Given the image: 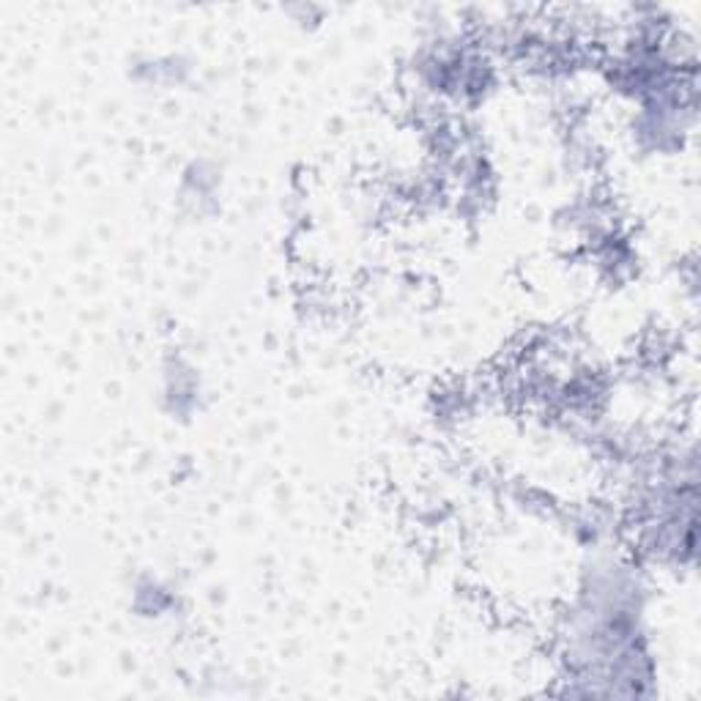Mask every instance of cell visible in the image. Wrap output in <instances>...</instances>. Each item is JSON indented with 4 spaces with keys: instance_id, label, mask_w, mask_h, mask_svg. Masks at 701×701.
I'll list each match as a JSON object with an SVG mask.
<instances>
[{
    "instance_id": "cell-1",
    "label": "cell",
    "mask_w": 701,
    "mask_h": 701,
    "mask_svg": "<svg viewBox=\"0 0 701 701\" xmlns=\"http://www.w3.org/2000/svg\"><path fill=\"white\" fill-rule=\"evenodd\" d=\"M134 600H137V609H140V611H145V614H151V617H162V614L170 609L173 595H170V589H167L165 584L148 579V581L137 584Z\"/></svg>"
}]
</instances>
